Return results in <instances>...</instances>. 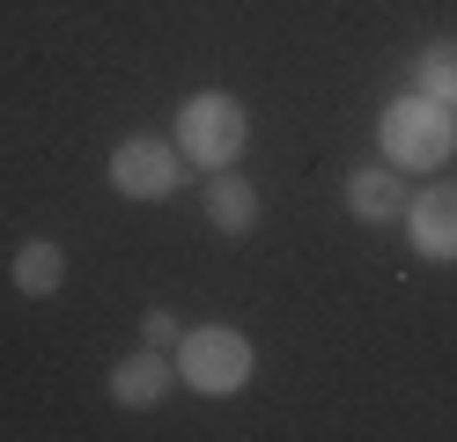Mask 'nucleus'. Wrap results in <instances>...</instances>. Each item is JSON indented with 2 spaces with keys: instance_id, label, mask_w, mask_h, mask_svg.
Here are the masks:
<instances>
[{
  "instance_id": "11",
  "label": "nucleus",
  "mask_w": 457,
  "mask_h": 442,
  "mask_svg": "<svg viewBox=\"0 0 457 442\" xmlns=\"http://www.w3.org/2000/svg\"><path fill=\"white\" fill-rule=\"evenodd\" d=\"M178 339H185V317L170 310V303H148V310H140V346H162V354H178Z\"/></svg>"
},
{
  "instance_id": "7",
  "label": "nucleus",
  "mask_w": 457,
  "mask_h": 442,
  "mask_svg": "<svg viewBox=\"0 0 457 442\" xmlns=\"http://www.w3.org/2000/svg\"><path fill=\"white\" fill-rule=\"evenodd\" d=\"M170 383H178V362H170L162 346H133L126 362H111V405L155 413V405L170 398Z\"/></svg>"
},
{
  "instance_id": "8",
  "label": "nucleus",
  "mask_w": 457,
  "mask_h": 442,
  "mask_svg": "<svg viewBox=\"0 0 457 442\" xmlns=\"http://www.w3.org/2000/svg\"><path fill=\"white\" fill-rule=\"evenodd\" d=\"M199 214H207V229H221V236H251V229H259V185L244 177V163L237 170H207Z\"/></svg>"
},
{
  "instance_id": "1",
  "label": "nucleus",
  "mask_w": 457,
  "mask_h": 442,
  "mask_svg": "<svg viewBox=\"0 0 457 442\" xmlns=\"http://www.w3.org/2000/svg\"><path fill=\"white\" fill-rule=\"evenodd\" d=\"M377 155L391 170H406V177H428V170H443L457 155V111L436 104V96H420V88H406V96H391L377 111Z\"/></svg>"
},
{
  "instance_id": "9",
  "label": "nucleus",
  "mask_w": 457,
  "mask_h": 442,
  "mask_svg": "<svg viewBox=\"0 0 457 442\" xmlns=\"http://www.w3.org/2000/svg\"><path fill=\"white\" fill-rule=\"evenodd\" d=\"M8 280H15V295H30V303H52V295L67 288V244L22 236V244L8 251Z\"/></svg>"
},
{
  "instance_id": "4",
  "label": "nucleus",
  "mask_w": 457,
  "mask_h": 442,
  "mask_svg": "<svg viewBox=\"0 0 457 442\" xmlns=\"http://www.w3.org/2000/svg\"><path fill=\"white\" fill-rule=\"evenodd\" d=\"M185 170L192 163L178 155V140H162V133H126L119 147H111V163H104L111 192L133 199V206H155L170 192H185Z\"/></svg>"
},
{
  "instance_id": "5",
  "label": "nucleus",
  "mask_w": 457,
  "mask_h": 442,
  "mask_svg": "<svg viewBox=\"0 0 457 442\" xmlns=\"http://www.w3.org/2000/svg\"><path fill=\"white\" fill-rule=\"evenodd\" d=\"M339 199H347V214H354L361 229H398V221H406V206H413L406 170H391L384 155H377V163H361L347 185H339Z\"/></svg>"
},
{
  "instance_id": "2",
  "label": "nucleus",
  "mask_w": 457,
  "mask_h": 442,
  "mask_svg": "<svg viewBox=\"0 0 457 442\" xmlns=\"http://www.w3.org/2000/svg\"><path fill=\"white\" fill-rule=\"evenodd\" d=\"M170 140H178V155L192 170H237L251 147V111L228 88H192L178 104V118H170Z\"/></svg>"
},
{
  "instance_id": "10",
  "label": "nucleus",
  "mask_w": 457,
  "mask_h": 442,
  "mask_svg": "<svg viewBox=\"0 0 457 442\" xmlns=\"http://www.w3.org/2000/svg\"><path fill=\"white\" fill-rule=\"evenodd\" d=\"M406 88H420V96L457 111V38H428L413 52V67H406Z\"/></svg>"
},
{
  "instance_id": "6",
  "label": "nucleus",
  "mask_w": 457,
  "mask_h": 442,
  "mask_svg": "<svg viewBox=\"0 0 457 442\" xmlns=\"http://www.w3.org/2000/svg\"><path fill=\"white\" fill-rule=\"evenodd\" d=\"M406 244L428 258V265H457V185H428V192H413V206H406Z\"/></svg>"
},
{
  "instance_id": "3",
  "label": "nucleus",
  "mask_w": 457,
  "mask_h": 442,
  "mask_svg": "<svg viewBox=\"0 0 457 442\" xmlns=\"http://www.w3.org/2000/svg\"><path fill=\"white\" fill-rule=\"evenodd\" d=\"M178 383L199 398H237L251 391V376H259V346H251V332H237V324H185V339H178Z\"/></svg>"
}]
</instances>
